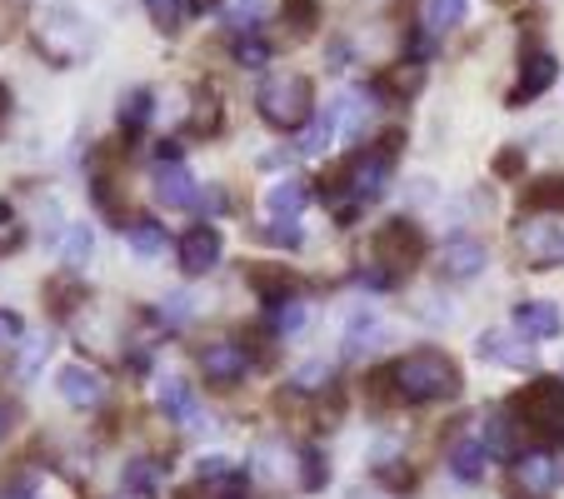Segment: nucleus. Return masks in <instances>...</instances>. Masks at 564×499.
Here are the masks:
<instances>
[{
	"instance_id": "obj_1",
	"label": "nucleus",
	"mask_w": 564,
	"mask_h": 499,
	"mask_svg": "<svg viewBox=\"0 0 564 499\" xmlns=\"http://www.w3.org/2000/svg\"><path fill=\"white\" fill-rule=\"evenodd\" d=\"M375 390H384L400 404H440L459 394V365L445 350L425 345V350H410L390 365L384 375H375Z\"/></svg>"
},
{
	"instance_id": "obj_2",
	"label": "nucleus",
	"mask_w": 564,
	"mask_h": 499,
	"mask_svg": "<svg viewBox=\"0 0 564 499\" xmlns=\"http://www.w3.org/2000/svg\"><path fill=\"white\" fill-rule=\"evenodd\" d=\"M390 171H394V155H384L380 145L360 150V155H350L340 171L325 181V205L340 215V225H350V215L360 210V205H375L390 191Z\"/></svg>"
},
{
	"instance_id": "obj_3",
	"label": "nucleus",
	"mask_w": 564,
	"mask_h": 499,
	"mask_svg": "<svg viewBox=\"0 0 564 499\" xmlns=\"http://www.w3.org/2000/svg\"><path fill=\"white\" fill-rule=\"evenodd\" d=\"M256 110L270 130L280 135H300V130L315 120V90L300 70H275L260 80V96H256Z\"/></svg>"
},
{
	"instance_id": "obj_4",
	"label": "nucleus",
	"mask_w": 564,
	"mask_h": 499,
	"mask_svg": "<svg viewBox=\"0 0 564 499\" xmlns=\"http://www.w3.org/2000/svg\"><path fill=\"white\" fill-rule=\"evenodd\" d=\"M505 410H510L514 425L530 430L540 445H564V380L540 375V380L520 384Z\"/></svg>"
},
{
	"instance_id": "obj_5",
	"label": "nucleus",
	"mask_w": 564,
	"mask_h": 499,
	"mask_svg": "<svg viewBox=\"0 0 564 499\" xmlns=\"http://www.w3.org/2000/svg\"><path fill=\"white\" fill-rule=\"evenodd\" d=\"M35 45L51 55V65H80L90 51H96V25L75 6H51L35 25Z\"/></svg>"
},
{
	"instance_id": "obj_6",
	"label": "nucleus",
	"mask_w": 564,
	"mask_h": 499,
	"mask_svg": "<svg viewBox=\"0 0 564 499\" xmlns=\"http://www.w3.org/2000/svg\"><path fill=\"white\" fill-rule=\"evenodd\" d=\"M420 256H425V230L410 215H394V220H384L375 230V260H380V270L400 275V270L420 265Z\"/></svg>"
},
{
	"instance_id": "obj_7",
	"label": "nucleus",
	"mask_w": 564,
	"mask_h": 499,
	"mask_svg": "<svg viewBox=\"0 0 564 499\" xmlns=\"http://www.w3.org/2000/svg\"><path fill=\"white\" fill-rule=\"evenodd\" d=\"M554 80H560V61H554V51H524L520 55V80L510 86V106H530V100H540Z\"/></svg>"
},
{
	"instance_id": "obj_8",
	"label": "nucleus",
	"mask_w": 564,
	"mask_h": 499,
	"mask_svg": "<svg viewBox=\"0 0 564 499\" xmlns=\"http://www.w3.org/2000/svg\"><path fill=\"white\" fill-rule=\"evenodd\" d=\"M220 250H225V240H220L215 225H191V230L175 240V256H181L185 275H205V270H215L220 265Z\"/></svg>"
},
{
	"instance_id": "obj_9",
	"label": "nucleus",
	"mask_w": 564,
	"mask_h": 499,
	"mask_svg": "<svg viewBox=\"0 0 564 499\" xmlns=\"http://www.w3.org/2000/svg\"><path fill=\"white\" fill-rule=\"evenodd\" d=\"M256 479L265 489H290V485H300V455L285 445V440H265V445L256 449Z\"/></svg>"
},
{
	"instance_id": "obj_10",
	"label": "nucleus",
	"mask_w": 564,
	"mask_h": 499,
	"mask_svg": "<svg viewBox=\"0 0 564 499\" xmlns=\"http://www.w3.org/2000/svg\"><path fill=\"white\" fill-rule=\"evenodd\" d=\"M200 370L210 384H240L250 375V350L240 340H215L200 350Z\"/></svg>"
},
{
	"instance_id": "obj_11",
	"label": "nucleus",
	"mask_w": 564,
	"mask_h": 499,
	"mask_svg": "<svg viewBox=\"0 0 564 499\" xmlns=\"http://www.w3.org/2000/svg\"><path fill=\"white\" fill-rule=\"evenodd\" d=\"M514 240H520V250H524L530 265H560L564 260V235H560L554 220H520Z\"/></svg>"
},
{
	"instance_id": "obj_12",
	"label": "nucleus",
	"mask_w": 564,
	"mask_h": 499,
	"mask_svg": "<svg viewBox=\"0 0 564 499\" xmlns=\"http://www.w3.org/2000/svg\"><path fill=\"white\" fill-rule=\"evenodd\" d=\"M55 390H61L65 404H75V410H96L100 400H106V380H100V370H90V365H61V375H55Z\"/></svg>"
},
{
	"instance_id": "obj_13",
	"label": "nucleus",
	"mask_w": 564,
	"mask_h": 499,
	"mask_svg": "<svg viewBox=\"0 0 564 499\" xmlns=\"http://www.w3.org/2000/svg\"><path fill=\"white\" fill-rule=\"evenodd\" d=\"M475 350H479V360L510 365V370H530L534 365V345L524 335H510V329H485Z\"/></svg>"
},
{
	"instance_id": "obj_14",
	"label": "nucleus",
	"mask_w": 564,
	"mask_h": 499,
	"mask_svg": "<svg viewBox=\"0 0 564 499\" xmlns=\"http://www.w3.org/2000/svg\"><path fill=\"white\" fill-rule=\"evenodd\" d=\"M155 200L165 205V210H200V181H195L185 165H160Z\"/></svg>"
},
{
	"instance_id": "obj_15",
	"label": "nucleus",
	"mask_w": 564,
	"mask_h": 499,
	"mask_svg": "<svg viewBox=\"0 0 564 499\" xmlns=\"http://www.w3.org/2000/svg\"><path fill=\"white\" fill-rule=\"evenodd\" d=\"M514 329H520L524 340H554L564 329V315H560V305L554 300H520L514 305Z\"/></svg>"
},
{
	"instance_id": "obj_16",
	"label": "nucleus",
	"mask_w": 564,
	"mask_h": 499,
	"mask_svg": "<svg viewBox=\"0 0 564 499\" xmlns=\"http://www.w3.org/2000/svg\"><path fill=\"white\" fill-rule=\"evenodd\" d=\"M485 265H490V250L479 240H469V235L449 240L445 256H440V275L445 280H475V275H485Z\"/></svg>"
},
{
	"instance_id": "obj_17",
	"label": "nucleus",
	"mask_w": 564,
	"mask_h": 499,
	"mask_svg": "<svg viewBox=\"0 0 564 499\" xmlns=\"http://www.w3.org/2000/svg\"><path fill=\"white\" fill-rule=\"evenodd\" d=\"M370 120H375L370 90H345V96L335 100V110H330V130H335L340 140L365 135V130H370Z\"/></svg>"
},
{
	"instance_id": "obj_18",
	"label": "nucleus",
	"mask_w": 564,
	"mask_h": 499,
	"mask_svg": "<svg viewBox=\"0 0 564 499\" xmlns=\"http://www.w3.org/2000/svg\"><path fill=\"white\" fill-rule=\"evenodd\" d=\"M155 404L175 425H181V420H200V394H195V384L181 380V375H165V380L155 384Z\"/></svg>"
},
{
	"instance_id": "obj_19",
	"label": "nucleus",
	"mask_w": 564,
	"mask_h": 499,
	"mask_svg": "<svg viewBox=\"0 0 564 499\" xmlns=\"http://www.w3.org/2000/svg\"><path fill=\"white\" fill-rule=\"evenodd\" d=\"M420 86H425V65H420V61H400V65H390V70H380V80H375V90H380L390 106L415 100Z\"/></svg>"
},
{
	"instance_id": "obj_20",
	"label": "nucleus",
	"mask_w": 564,
	"mask_h": 499,
	"mask_svg": "<svg viewBox=\"0 0 564 499\" xmlns=\"http://www.w3.org/2000/svg\"><path fill=\"white\" fill-rule=\"evenodd\" d=\"M514 479H520L524 495H550L560 485V465H554L544 449H530V455L514 459Z\"/></svg>"
},
{
	"instance_id": "obj_21",
	"label": "nucleus",
	"mask_w": 564,
	"mask_h": 499,
	"mask_svg": "<svg viewBox=\"0 0 564 499\" xmlns=\"http://www.w3.org/2000/svg\"><path fill=\"white\" fill-rule=\"evenodd\" d=\"M310 205V185L300 181V175H290V181H275L265 191V210L275 215V220H300Z\"/></svg>"
},
{
	"instance_id": "obj_22",
	"label": "nucleus",
	"mask_w": 564,
	"mask_h": 499,
	"mask_svg": "<svg viewBox=\"0 0 564 499\" xmlns=\"http://www.w3.org/2000/svg\"><path fill=\"white\" fill-rule=\"evenodd\" d=\"M150 116H155V90H150V86H130L126 96H120V106H116L120 135H140V130L150 126Z\"/></svg>"
},
{
	"instance_id": "obj_23",
	"label": "nucleus",
	"mask_w": 564,
	"mask_h": 499,
	"mask_svg": "<svg viewBox=\"0 0 564 499\" xmlns=\"http://www.w3.org/2000/svg\"><path fill=\"white\" fill-rule=\"evenodd\" d=\"M485 469H490V449H485V440H459V445L449 449V475H455V479L479 485V479H485Z\"/></svg>"
},
{
	"instance_id": "obj_24",
	"label": "nucleus",
	"mask_w": 564,
	"mask_h": 499,
	"mask_svg": "<svg viewBox=\"0 0 564 499\" xmlns=\"http://www.w3.org/2000/svg\"><path fill=\"white\" fill-rule=\"evenodd\" d=\"M524 210L564 215V175H540L534 185H524Z\"/></svg>"
},
{
	"instance_id": "obj_25",
	"label": "nucleus",
	"mask_w": 564,
	"mask_h": 499,
	"mask_svg": "<svg viewBox=\"0 0 564 499\" xmlns=\"http://www.w3.org/2000/svg\"><path fill=\"white\" fill-rule=\"evenodd\" d=\"M160 485H165V469H160V459H130L126 465V495H140V499H155Z\"/></svg>"
},
{
	"instance_id": "obj_26",
	"label": "nucleus",
	"mask_w": 564,
	"mask_h": 499,
	"mask_svg": "<svg viewBox=\"0 0 564 499\" xmlns=\"http://www.w3.org/2000/svg\"><path fill=\"white\" fill-rule=\"evenodd\" d=\"M126 240H130V256L135 260H155V256H165V230H160L155 220H130V230H126Z\"/></svg>"
},
{
	"instance_id": "obj_27",
	"label": "nucleus",
	"mask_w": 564,
	"mask_h": 499,
	"mask_svg": "<svg viewBox=\"0 0 564 499\" xmlns=\"http://www.w3.org/2000/svg\"><path fill=\"white\" fill-rule=\"evenodd\" d=\"M380 345V315H370V310H355L350 325H345V355H365Z\"/></svg>"
},
{
	"instance_id": "obj_28",
	"label": "nucleus",
	"mask_w": 564,
	"mask_h": 499,
	"mask_svg": "<svg viewBox=\"0 0 564 499\" xmlns=\"http://www.w3.org/2000/svg\"><path fill=\"white\" fill-rule=\"evenodd\" d=\"M469 0H425V35H445L465 21Z\"/></svg>"
},
{
	"instance_id": "obj_29",
	"label": "nucleus",
	"mask_w": 564,
	"mask_h": 499,
	"mask_svg": "<svg viewBox=\"0 0 564 499\" xmlns=\"http://www.w3.org/2000/svg\"><path fill=\"white\" fill-rule=\"evenodd\" d=\"M220 120H225V110H220V100L210 96V90H200V96H195V110H191V120H185V135H215V130H220Z\"/></svg>"
},
{
	"instance_id": "obj_30",
	"label": "nucleus",
	"mask_w": 564,
	"mask_h": 499,
	"mask_svg": "<svg viewBox=\"0 0 564 499\" xmlns=\"http://www.w3.org/2000/svg\"><path fill=\"white\" fill-rule=\"evenodd\" d=\"M305 319H310V305L300 295H290V300H280V305H270V329H275V335H300V329H305Z\"/></svg>"
},
{
	"instance_id": "obj_31",
	"label": "nucleus",
	"mask_w": 564,
	"mask_h": 499,
	"mask_svg": "<svg viewBox=\"0 0 564 499\" xmlns=\"http://www.w3.org/2000/svg\"><path fill=\"white\" fill-rule=\"evenodd\" d=\"M90 250H96V230H90V225H70V230L61 235V260H65L70 270L86 265Z\"/></svg>"
},
{
	"instance_id": "obj_32",
	"label": "nucleus",
	"mask_w": 564,
	"mask_h": 499,
	"mask_svg": "<svg viewBox=\"0 0 564 499\" xmlns=\"http://www.w3.org/2000/svg\"><path fill=\"white\" fill-rule=\"evenodd\" d=\"M90 200H96V210H100V215H110V220H126V200H120L116 175L100 171L96 181H90Z\"/></svg>"
},
{
	"instance_id": "obj_33",
	"label": "nucleus",
	"mask_w": 564,
	"mask_h": 499,
	"mask_svg": "<svg viewBox=\"0 0 564 499\" xmlns=\"http://www.w3.org/2000/svg\"><path fill=\"white\" fill-rule=\"evenodd\" d=\"M185 11H191V0H145V15L155 21V31H181L185 25Z\"/></svg>"
},
{
	"instance_id": "obj_34",
	"label": "nucleus",
	"mask_w": 564,
	"mask_h": 499,
	"mask_svg": "<svg viewBox=\"0 0 564 499\" xmlns=\"http://www.w3.org/2000/svg\"><path fill=\"white\" fill-rule=\"evenodd\" d=\"M315 25H319V6H315V0H290V6H285V31L305 41V35H315Z\"/></svg>"
},
{
	"instance_id": "obj_35",
	"label": "nucleus",
	"mask_w": 564,
	"mask_h": 499,
	"mask_svg": "<svg viewBox=\"0 0 564 499\" xmlns=\"http://www.w3.org/2000/svg\"><path fill=\"white\" fill-rule=\"evenodd\" d=\"M235 65H246V70H265L270 65V45L260 35H235Z\"/></svg>"
},
{
	"instance_id": "obj_36",
	"label": "nucleus",
	"mask_w": 564,
	"mask_h": 499,
	"mask_svg": "<svg viewBox=\"0 0 564 499\" xmlns=\"http://www.w3.org/2000/svg\"><path fill=\"white\" fill-rule=\"evenodd\" d=\"M330 135H335V130H330V116H315L305 130H300L295 150H300V155H319V150L330 145Z\"/></svg>"
},
{
	"instance_id": "obj_37",
	"label": "nucleus",
	"mask_w": 564,
	"mask_h": 499,
	"mask_svg": "<svg viewBox=\"0 0 564 499\" xmlns=\"http://www.w3.org/2000/svg\"><path fill=\"white\" fill-rule=\"evenodd\" d=\"M325 475H330V469H325V455H319V449H305V455H300V489H319Z\"/></svg>"
},
{
	"instance_id": "obj_38",
	"label": "nucleus",
	"mask_w": 564,
	"mask_h": 499,
	"mask_svg": "<svg viewBox=\"0 0 564 499\" xmlns=\"http://www.w3.org/2000/svg\"><path fill=\"white\" fill-rule=\"evenodd\" d=\"M225 11H230V21L235 25H256L260 21V11H265V0H225Z\"/></svg>"
},
{
	"instance_id": "obj_39",
	"label": "nucleus",
	"mask_w": 564,
	"mask_h": 499,
	"mask_svg": "<svg viewBox=\"0 0 564 499\" xmlns=\"http://www.w3.org/2000/svg\"><path fill=\"white\" fill-rule=\"evenodd\" d=\"M21 335H25L21 315H15V310H0V350H11V345H21Z\"/></svg>"
},
{
	"instance_id": "obj_40",
	"label": "nucleus",
	"mask_w": 564,
	"mask_h": 499,
	"mask_svg": "<svg viewBox=\"0 0 564 499\" xmlns=\"http://www.w3.org/2000/svg\"><path fill=\"white\" fill-rule=\"evenodd\" d=\"M325 365H305V370H295V390H325Z\"/></svg>"
},
{
	"instance_id": "obj_41",
	"label": "nucleus",
	"mask_w": 564,
	"mask_h": 499,
	"mask_svg": "<svg viewBox=\"0 0 564 499\" xmlns=\"http://www.w3.org/2000/svg\"><path fill=\"white\" fill-rule=\"evenodd\" d=\"M200 210L205 215H225L230 210V195H225L220 185H210V191H200Z\"/></svg>"
},
{
	"instance_id": "obj_42",
	"label": "nucleus",
	"mask_w": 564,
	"mask_h": 499,
	"mask_svg": "<svg viewBox=\"0 0 564 499\" xmlns=\"http://www.w3.org/2000/svg\"><path fill=\"white\" fill-rule=\"evenodd\" d=\"M260 240H270V245H300V230H295V225H265V230H260Z\"/></svg>"
},
{
	"instance_id": "obj_43",
	"label": "nucleus",
	"mask_w": 564,
	"mask_h": 499,
	"mask_svg": "<svg viewBox=\"0 0 564 499\" xmlns=\"http://www.w3.org/2000/svg\"><path fill=\"white\" fill-rule=\"evenodd\" d=\"M191 295H165V319H171V325H181V319H191Z\"/></svg>"
},
{
	"instance_id": "obj_44",
	"label": "nucleus",
	"mask_w": 564,
	"mask_h": 499,
	"mask_svg": "<svg viewBox=\"0 0 564 499\" xmlns=\"http://www.w3.org/2000/svg\"><path fill=\"white\" fill-rule=\"evenodd\" d=\"M524 171V150H505L495 155V175H520Z\"/></svg>"
},
{
	"instance_id": "obj_45",
	"label": "nucleus",
	"mask_w": 564,
	"mask_h": 499,
	"mask_svg": "<svg viewBox=\"0 0 564 499\" xmlns=\"http://www.w3.org/2000/svg\"><path fill=\"white\" fill-rule=\"evenodd\" d=\"M225 475H230V459L225 455H205L200 459V479H225Z\"/></svg>"
},
{
	"instance_id": "obj_46",
	"label": "nucleus",
	"mask_w": 564,
	"mask_h": 499,
	"mask_svg": "<svg viewBox=\"0 0 564 499\" xmlns=\"http://www.w3.org/2000/svg\"><path fill=\"white\" fill-rule=\"evenodd\" d=\"M15 420H21V410H15L11 400H0V440H6V435L15 430Z\"/></svg>"
},
{
	"instance_id": "obj_47",
	"label": "nucleus",
	"mask_w": 564,
	"mask_h": 499,
	"mask_svg": "<svg viewBox=\"0 0 564 499\" xmlns=\"http://www.w3.org/2000/svg\"><path fill=\"white\" fill-rule=\"evenodd\" d=\"M45 350H51V340H31V350H25V365H21V370H25V375H31V370H35V365H41V360H45Z\"/></svg>"
},
{
	"instance_id": "obj_48",
	"label": "nucleus",
	"mask_w": 564,
	"mask_h": 499,
	"mask_svg": "<svg viewBox=\"0 0 564 499\" xmlns=\"http://www.w3.org/2000/svg\"><path fill=\"white\" fill-rule=\"evenodd\" d=\"M11 116H15V100H11V86L0 80V130L11 126Z\"/></svg>"
},
{
	"instance_id": "obj_49",
	"label": "nucleus",
	"mask_w": 564,
	"mask_h": 499,
	"mask_svg": "<svg viewBox=\"0 0 564 499\" xmlns=\"http://www.w3.org/2000/svg\"><path fill=\"white\" fill-rule=\"evenodd\" d=\"M6 220H11V205H0V225H6Z\"/></svg>"
},
{
	"instance_id": "obj_50",
	"label": "nucleus",
	"mask_w": 564,
	"mask_h": 499,
	"mask_svg": "<svg viewBox=\"0 0 564 499\" xmlns=\"http://www.w3.org/2000/svg\"><path fill=\"white\" fill-rule=\"evenodd\" d=\"M220 499H246V495H240V489H230V495H220Z\"/></svg>"
},
{
	"instance_id": "obj_51",
	"label": "nucleus",
	"mask_w": 564,
	"mask_h": 499,
	"mask_svg": "<svg viewBox=\"0 0 564 499\" xmlns=\"http://www.w3.org/2000/svg\"><path fill=\"white\" fill-rule=\"evenodd\" d=\"M126 499H135V495H126Z\"/></svg>"
},
{
	"instance_id": "obj_52",
	"label": "nucleus",
	"mask_w": 564,
	"mask_h": 499,
	"mask_svg": "<svg viewBox=\"0 0 564 499\" xmlns=\"http://www.w3.org/2000/svg\"><path fill=\"white\" fill-rule=\"evenodd\" d=\"M365 499H370V495H365Z\"/></svg>"
}]
</instances>
